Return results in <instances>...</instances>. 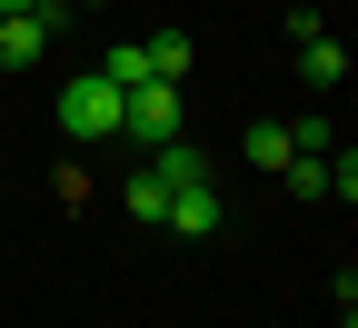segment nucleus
Returning a JSON list of instances; mask_svg holds the SVG:
<instances>
[{
	"mask_svg": "<svg viewBox=\"0 0 358 328\" xmlns=\"http://www.w3.org/2000/svg\"><path fill=\"white\" fill-rule=\"evenodd\" d=\"M100 80H120V90H129V80H150V60H140V40H120V50L100 60Z\"/></svg>",
	"mask_w": 358,
	"mask_h": 328,
	"instance_id": "nucleus-10",
	"label": "nucleus"
},
{
	"mask_svg": "<svg viewBox=\"0 0 358 328\" xmlns=\"http://www.w3.org/2000/svg\"><path fill=\"white\" fill-rule=\"evenodd\" d=\"M120 100L129 90L120 80H60V139H80V150H100V139H120Z\"/></svg>",
	"mask_w": 358,
	"mask_h": 328,
	"instance_id": "nucleus-1",
	"label": "nucleus"
},
{
	"mask_svg": "<svg viewBox=\"0 0 358 328\" xmlns=\"http://www.w3.org/2000/svg\"><path fill=\"white\" fill-rule=\"evenodd\" d=\"M120 139H140V150L179 139V80H129V100H120Z\"/></svg>",
	"mask_w": 358,
	"mask_h": 328,
	"instance_id": "nucleus-2",
	"label": "nucleus"
},
{
	"mask_svg": "<svg viewBox=\"0 0 358 328\" xmlns=\"http://www.w3.org/2000/svg\"><path fill=\"white\" fill-rule=\"evenodd\" d=\"M279 179H289V190H299V199H329V150H299V159H289Z\"/></svg>",
	"mask_w": 358,
	"mask_h": 328,
	"instance_id": "nucleus-9",
	"label": "nucleus"
},
{
	"mask_svg": "<svg viewBox=\"0 0 358 328\" xmlns=\"http://www.w3.org/2000/svg\"><path fill=\"white\" fill-rule=\"evenodd\" d=\"M120 199H129V219H140V229H159V209H169V179H159V169L140 159V169H129V190H120Z\"/></svg>",
	"mask_w": 358,
	"mask_h": 328,
	"instance_id": "nucleus-8",
	"label": "nucleus"
},
{
	"mask_svg": "<svg viewBox=\"0 0 358 328\" xmlns=\"http://www.w3.org/2000/svg\"><path fill=\"white\" fill-rule=\"evenodd\" d=\"M0 199H10V179H0Z\"/></svg>",
	"mask_w": 358,
	"mask_h": 328,
	"instance_id": "nucleus-12",
	"label": "nucleus"
},
{
	"mask_svg": "<svg viewBox=\"0 0 358 328\" xmlns=\"http://www.w3.org/2000/svg\"><path fill=\"white\" fill-rule=\"evenodd\" d=\"M299 80H308V90H338V80H348V50H338L329 30H308V40H299Z\"/></svg>",
	"mask_w": 358,
	"mask_h": 328,
	"instance_id": "nucleus-4",
	"label": "nucleus"
},
{
	"mask_svg": "<svg viewBox=\"0 0 358 328\" xmlns=\"http://www.w3.org/2000/svg\"><path fill=\"white\" fill-rule=\"evenodd\" d=\"M159 229H169V239H219V179H209V169L179 179L169 209H159Z\"/></svg>",
	"mask_w": 358,
	"mask_h": 328,
	"instance_id": "nucleus-3",
	"label": "nucleus"
},
{
	"mask_svg": "<svg viewBox=\"0 0 358 328\" xmlns=\"http://www.w3.org/2000/svg\"><path fill=\"white\" fill-rule=\"evenodd\" d=\"M140 60H150V80H189V30H150Z\"/></svg>",
	"mask_w": 358,
	"mask_h": 328,
	"instance_id": "nucleus-7",
	"label": "nucleus"
},
{
	"mask_svg": "<svg viewBox=\"0 0 358 328\" xmlns=\"http://www.w3.org/2000/svg\"><path fill=\"white\" fill-rule=\"evenodd\" d=\"M40 50H50V30H40L30 10H20V20H0V70H30Z\"/></svg>",
	"mask_w": 358,
	"mask_h": 328,
	"instance_id": "nucleus-5",
	"label": "nucleus"
},
{
	"mask_svg": "<svg viewBox=\"0 0 358 328\" xmlns=\"http://www.w3.org/2000/svg\"><path fill=\"white\" fill-rule=\"evenodd\" d=\"M239 150H249L259 169H289V159H299V139H289V120H249V139H239Z\"/></svg>",
	"mask_w": 358,
	"mask_h": 328,
	"instance_id": "nucleus-6",
	"label": "nucleus"
},
{
	"mask_svg": "<svg viewBox=\"0 0 358 328\" xmlns=\"http://www.w3.org/2000/svg\"><path fill=\"white\" fill-rule=\"evenodd\" d=\"M20 10H30V0H0V20H20Z\"/></svg>",
	"mask_w": 358,
	"mask_h": 328,
	"instance_id": "nucleus-11",
	"label": "nucleus"
}]
</instances>
